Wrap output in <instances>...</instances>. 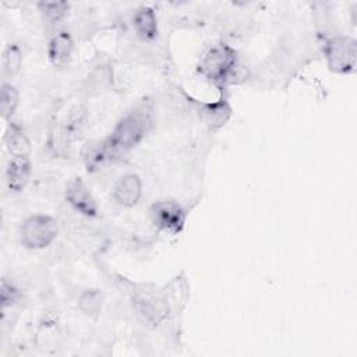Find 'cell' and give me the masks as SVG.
I'll return each mask as SVG.
<instances>
[{"label":"cell","instance_id":"cell-9","mask_svg":"<svg viewBox=\"0 0 357 357\" xmlns=\"http://www.w3.org/2000/svg\"><path fill=\"white\" fill-rule=\"evenodd\" d=\"M31 177L29 156H11L6 169V181L11 191H22Z\"/></svg>","mask_w":357,"mask_h":357},{"label":"cell","instance_id":"cell-18","mask_svg":"<svg viewBox=\"0 0 357 357\" xmlns=\"http://www.w3.org/2000/svg\"><path fill=\"white\" fill-rule=\"evenodd\" d=\"M18 296H20L18 290L10 282H7V279H3L1 287H0V298H1L3 308L11 307L18 300Z\"/></svg>","mask_w":357,"mask_h":357},{"label":"cell","instance_id":"cell-14","mask_svg":"<svg viewBox=\"0 0 357 357\" xmlns=\"http://www.w3.org/2000/svg\"><path fill=\"white\" fill-rule=\"evenodd\" d=\"M78 307L85 315L96 317L100 312L102 307H103V294L96 289L85 290L79 296Z\"/></svg>","mask_w":357,"mask_h":357},{"label":"cell","instance_id":"cell-10","mask_svg":"<svg viewBox=\"0 0 357 357\" xmlns=\"http://www.w3.org/2000/svg\"><path fill=\"white\" fill-rule=\"evenodd\" d=\"M73 39L68 32H59L56 33L47 46V56L50 63L54 67H64L71 57L73 53Z\"/></svg>","mask_w":357,"mask_h":357},{"label":"cell","instance_id":"cell-15","mask_svg":"<svg viewBox=\"0 0 357 357\" xmlns=\"http://www.w3.org/2000/svg\"><path fill=\"white\" fill-rule=\"evenodd\" d=\"M18 106V92L11 85L4 82L0 91V112L4 120H8Z\"/></svg>","mask_w":357,"mask_h":357},{"label":"cell","instance_id":"cell-13","mask_svg":"<svg viewBox=\"0 0 357 357\" xmlns=\"http://www.w3.org/2000/svg\"><path fill=\"white\" fill-rule=\"evenodd\" d=\"M134 26L142 39H153L158 33L155 11L151 7H141L134 15Z\"/></svg>","mask_w":357,"mask_h":357},{"label":"cell","instance_id":"cell-12","mask_svg":"<svg viewBox=\"0 0 357 357\" xmlns=\"http://www.w3.org/2000/svg\"><path fill=\"white\" fill-rule=\"evenodd\" d=\"M6 148L10 152L11 156H29L31 153V142L26 138V135L22 132V130L15 126L10 124L6 137H4Z\"/></svg>","mask_w":357,"mask_h":357},{"label":"cell","instance_id":"cell-8","mask_svg":"<svg viewBox=\"0 0 357 357\" xmlns=\"http://www.w3.org/2000/svg\"><path fill=\"white\" fill-rule=\"evenodd\" d=\"M142 195V183L138 174L127 173L121 176L113 187V198L117 204L131 208Z\"/></svg>","mask_w":357,"mask_h":357},{"label":"cell","instance_id":"cell-3","mask_svg":"<svg viewBox=\"0 0 357 357\" xmlns=\"http://www.w3.org/2000/svg\"><path fill=\"white\" fill-rule=\"evenodd\" d=\"M57 222L49 215H32L20 227L21 244L31 250L50 245L57 236Z\"/></svg>","mask_w":357,"mask_h":357},{"label":"cell","instance_id":"cell-6","mask_svg":"<svg viewBox=\"0 0 357 357\" xmlns=\"http://www.w3.org/2000/svg\"><path fill=\"white\" fill-rule=\"evenodd\" d=\"M132 301L135 308L145 317V319L153 325L162 322L169 314L167 303L163 300V297L152 290H135Z\"/></svg>","mask_w":357,"mask_h":357},{"label":"cell","instance_id":"cell-5","mask_svg":"<svg viewBox=\"0 0 357 357\" xmlns=\"http://www.w3.org/2000/svg\"><path fill=\"white\" fill-rule=\"evenodd\" d=\"M152 223L167 233L178 234L185 225V212L174 201H159L151 208Z\"/></svg>","mask_w":357,"mask_h":357},{"label":"cell","instance_id":"cell-1","mask_svg":"<svg viewBox=\"0 0 357 357\" xmlns=\"http://www.w3.org/2000/svg\"><path fill=\"white\" fill-rule=\"evenodd\" d=\"M153 127V106L149 100H142L132 107L116 124L112 134L103 144L112 160L132 149Z\"/></svg>","mask_w":357,"mask_h":357},{"label":"cell","instance_id":"cell-17","mask_svg":"<svg viewBox=\"0 0 357 357\" xmlns=\"http://www.w3.org/2000/svg\"><path fill=\"white\" fill-rule=\"evenodd\" d=\"M39 8L49 21L59 22L67 15L70 4L66 1H42L39 3Z\"/></svg>","mask_w":357,"mask_h":357},{"label":"cell","instance_id":"cell-4","mask_svg":"<svg viewBox=\"0 0 357 357\" xmlns=\"http://www.w3.org/2000/svg\"><path fill=\"white\" fill-rule=\"evenodd\" d=\"M324 53L328 66L335 73H349L356 66V40L343 35H336L325 42Z\"/></svg>","mask_w":357,"mask_h":357},{"label":"cell","instance_id":"cell-16","mask_svg":"<svg viewBox=\"0 0 357 357\" xmlns=\"http://www.w3.org/2000/svg\"><path fill=\"white\" fill-rule=\"evenodd\" d=\"M21 50L17 45H8L3 53V73L6 77H14L21 66Z\"/></svg>","mask_w":357,"mask_h":357},{"label":"cell","instance_id":"cell-7","mask_svg":"<svg viewBox=\"0 0 357 357\" xmlns=\"http://www.w3.org/2000/svg\"><path fill=\"white\" fill-rule=\"evenodd\" d=\"M66 199L75 211L85 216L98 215V204L79 177H75L67 183Z\"/></svg>","mask_w":357,"mask_h":357},{"label":"cell","instance_id":"cell-2","mask_svg":"<svg viewBox=\"0 0 357 357\" xmlns=\"http://www.w3.org/2000/svg\"><path fill=\"white\" fill-rule=\"evenodd\" d=\"M236 64L237 56L234 49L226 43H218L202 56L198 70L209 81L223 85L233 75Z\"/></svg>","mask_w":357,"mask_h":357},{"label":"cell","instance_id":"cell-11","mask_svg":"<svg viewBox=\"0 0 357 357\" xmlns=\"http://www.w3.org/2000/svg\"><path fill=\"white\" fill-rule=\"evenodd\" d=\"M231 109L230 106L225 102H215V103H208L202 105L199 110L201 119L211 127V128H219L222 127L230 117Z\"/></svg>","mask_w":357,"mask_h":357}]
</instances>
